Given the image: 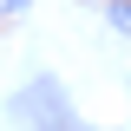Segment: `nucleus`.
<instances>
[{
  "instance_id": "obj_1",
  "label": "nucleus",
  "mask_w": 131,
  "mask_h": 131,
  "mask_svg": "<svg viewBox=\"0 0 131 131\" xmlns=\"http://www.w3.org/2000/svg\"><path fill=\"white\" fill-rule=\"evenodd\" d=\"M112 26H118V33H131V0H112Z\"/></svg>"
},
{
  "instance_id": "obj_2",
  "label": "nucleus",
  "mask_w": 131,
  "mask_h": 131,
  "mask_svg": "<svg viewBox=\"0 0 131 131\" xmlns=\"http://www.w3.org/2000/svg\"><path fill=\"white\" fill-rule=\"evenodd\" d=\"M0 13H26V0H0Z\"/></svg>"
}]
</instances>
